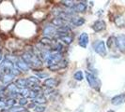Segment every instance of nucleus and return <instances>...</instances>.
Instances as JSON below:
<instances>
[{
  "label": "nucleus",
  "instance_id": "1",
  "mask_svg": "<svg viewBox=\"0 0 125 112\" xmlns=\"http://www.w3.org/2000/svg\"><path fill=\"white\" fill-rule=\"evenodd\" d=\"M22 59L29 67H40L42 65V62L38 56L32 54L30 52H25L22 57Z\"/></svg>",
  "mask_w": 125,
  "mask_h": 112
},
{
  "label": "nucleus",
  "instance_id": "2",
  "mask_svg": "<svg viewBox=\"0 0 125 112\" xmlns=\"http://www.w3.org/2000/svg\"><path fill=\"white\" fill-rule=\"evenodd\" d=\"M86 78H87V80H88L89 86L91 88H93L95 90L99 91L101 88V81L94 76L93 74L89 73L88 71L86 72Z\"/></svg>",
  "mask_w": 125,
  "mask_h": 112
},
{
  "label": "nucleus",
  "instance_id": "3",
  "mask_svg": "<svg viewBox=\"0 0 125 112\" xmlns=\"http://www.w3.org/2000/svg\"><path fill=\"white\" fill-rule=\"evenodd\" d=\"M93 49L101 56L106 55V48H105V44L104 41H96L93 44Z\"/></svg>",
  "mask_w": 125,
  "mask_h": 112
},
{
  "label": "nucleus",
  "instance_id": "4",
  "mask_svg": "<svg viewBox=\"0 0 125 112\" xmlns=\"http://www.w3.org/2000/svg\"><path fill=\"white\" fill-rule=\"evenodd\" d=\"M116 45L120 51L125 52V35H119V37H117Z\"/></svg>",
  "mask_w": 125,
  "mask_h": 112
},
{
  "label": "nucleus",
  "instance_id": "5",
  "mask_svg": "<svg viewBox=\"0 0 125 112\" xmlns=\"http://www.w3.org/2000/svg\"><path fill=\"white\" fill-rule=\"evenodd\" d=\"M67 61L66 60H62L60 62L56 63L53 65H50L48 66V68L52 70V71H57V70H60V69H64L65 67H67Z\"/></svg>",
  "mask_w": 125,
  "mask_h": 112
},
{
  "label": "nucleus",
  "instance_id": "6",
  "mask_svg": "<svg viewBox=\"0 0 125 112\" xmlns=\"http://www.w3.org/2000/svg\"><path fill=\"white\" fill-rule=\"evenodd\" d=\"M105 27H106V26H105V23H104L103 20H99V21L95 22L94 24L92 25V28L94 29V31L95 32L103 31V30L105 29Z\"/></svg>",
  "mask_w": 125,
  "mask_h": 112
},
{
  "label": "nucleus",
  "instance_id": "7",
  "mask_svg": "<svg viewBox=\"0 0 125 112\" xmlns=\"http://www.w3.org/2000/svg\"><path fill=\"white\" fill-rule=\"evenodd\" d=\"M88 43V36L87 33H83L79 37V45L83 48H87Z\"/></svg>",
  "mask_w": 125,
  "mask_h": 112
},
{
  "label": "nucleus",
  "instance_id": "8",
  "mask_svg": "<svg viewBox=\"0 0 125 112\" xmlns=\"http://www.w3.org/2000/svg\"><path fill=\"white\" fill-rule=\"evenodd\" d=\"M124 98H125V94H119V95H117V96H115V97H113L112 100H111V103H112L113 105H115V106H119L120 105L123 101H124Z\"/></svg>",
  "mask_w": 125,
  "mask_h": 112
},
{
  "label": "nucleus",
  "instance_id": "9",
  "mask_svg": "<svg viewBox=\"0 0 125 112\" xmlns=\"http://www.w3.org/2000/svg\"><path fill=\"white\" fill-rule=\"evenodd\" d=\"M52 24L54 25H56V26H58L59 28H61V27H66V26H67V22L62 20L61 18H59V17L54 19V20L52 21Z\"/></svg>",
  "mask_w": 125,
  "mask_h": 112
},
{
  "label": "nucleus",
  "instance_id": "10",
  "mask_svg": "<svg viewBox=\"0 0 125 112\" xmlns=\"http://www.w3.org/2000/svg\"><path fill=\"white\" fill-rule=\"evenodd\" d=\"M73 9L75 10L76 12H85L87 9V5L85 2H80L78 4H75V6L73 8Z\"/></svg>",
  "mask_w": 125,
  "mask_h": 112
},
{
  "label": "nucleus",
  "instance_id": "11",
  "mask_svg": "<svg viewBox=\"0 0 125 112\" xmlns=\"http://www.w3.org/2000/svg\"><path fill=\"white\" fill-rule=\"evenodd\" d=\"M56 33V28H55L53 25H47V26L45 27V29H44L43 35L49 37V36H54Z\"/></svg>",
  "mask_w": 125,
  "mask_h": 112
},
{
  "label": "nucleus",
  "instance_id": "12",
  "mask_svg": "<svg viewBox=\"0 0 125 112\" xmlns=\"http://www.w3.org/2000/svg\"><path fill=\"white\" fill-rule=\"evenodd\" d=\"M16 66H17V68L19 70H22V71H27L28 68H29V66L25 64V62L22 59V60H18L17 62H16Z\"/></svg>",
  "mask_w": 125,
  "mask_h": 112
},
{
  "label": "nucleus",
  "instance_id": "13",
  "mask_svg": "<svg viewBox=\"0 0 125 112\" xmlns=\"http://www.w3.org/2000/svg\"><path fill=\"white\" fill-rule=\"evenodd\" d=\"M15 85H16V87L19 88V89L27 88V80H25V79H19V80H17L16 82H15Z\"/></svg>",
  "mask_w": 125,
  "mask_h": 112
},
{
  "label": "nucleus",
  "instance_id": "14",
  "mask_svg": "<svg viewBox=\"0 0 125 112\" xmlns=\"http://www.w3.org/2000/svg\"><path fill=\"white\" fill-rule=\"evenodd\" d=\"M57 84H58V81L56 79H47L46 80H44V85L48 88L56 87Z\"/></svg>",
  "mask_w": 125,
  "mask_h": 112
},
{
  "label": "nucleus",
  "instance_id": "15",
  "mask_svg": "<svg viewBox=\"0 0 125 112\" xmlns=\"http://www.w3.org/2000/svg\"><path fill=\"white\" fill-rule=\"evenodd\" d=\"M85 20L81 17H73L72 19V24L74 26H80V25L84 24Z\"/></svg>",
  "mask_w": 125,
  "mask_h": 112
},
{
  "label": "nucleus",
  "instance_id": "16",
  "mask_svg": "<svg viewBox=\"0 0 125 112\" xmlns=\"http://www.w3.org/2000/svg\"><path fill=\"white\" fill-rule=\"evenodd\" d=\"M115 24H117V26L119 27H123L125 25V20L122 16H118L115 19Z\"/></svg>",
  "mask_w": 125,
  "mask_h": 112
},
{
  "label": "nucleus",
  "instance_id": "17",
  "mask_svg": "<svg viewBox=\"0 0 125 112\" xmlns=\"http://www.w3.org/2000/svg\"><path fill=\"white\" fill-rule=\"evenodd\" d=\"M13 77L12 75H10V74H4L3 76V79H2V80H3V83L4 84H9L10 81L12 80Z\"/></svg>",
  "mask_w": 125,
  "mask_h": 112
},
{
  "label": "nucleus",
  "instance_id": "18",
  "mask_svg": "<svg viewBox=\"0 0 125 112\" xmlns=\"http://www.w3.org/2000/svg\"><path fill=\"white\" fill-rule=\"evenodd\" d=\"M46 102V98L44 97V95H38L37 97L35 98V101H34V103H36V104H44Z\"/></svg>",
  "mask_w": 125,
  "mask_h": 112
},
{
  "label": "nucleus",
  "instance_id": "19",
  "mask_svg": "<svg viewBox=\"0 0 125 112\" xmlns=\"http://www.w3.org/2000/svg\"><path fill=\"white\" fill-rule=\"evenodd\" d=\"M15 104V100L13 98H10V99H6V107L5 109H7V107H12Z\"/></svg>",
  "mask_w": 125,
  "mask_h": 112
},
{
  "label": "nucleus",
  "instance_id": "20",
  "mask_svg": "<svg viewBox=\"0 0 125 112\" xmlns=\"http://www.w3.org/2000/svg\"><path fill=\"white\" fill-rule=\"evenodd\" d=\"M73 77H74V79L76 80H83V72L82 71H77Z\"/></svg>",
  "mask_w": 125,
  "mask_h": 112
},
{
  "label": "nucleus",
  "instance_id": "21",
  "mask_svg": "<svg viewBox=\"0 0 125 112\" xmlns=\"http://www.w3.org/2000/svg\"><path fill=\"white\" fill-rule=\"evenodd\" d=\"M62 3H64V5H65V6L69 7V8H72L75 6V4H74V2H73V1H63Z\"/></svg>",
  "mask_w": 125,
  "mask_h": 112
},
{
  "label": "nucleus",
  "instance_id": "22",
  "mask_svg": "<svg viewBox=\"0 0 125 112\" xmlns=\"http://www.w3.org/2000/svg\"><path fill=\"white\" fill-rule=\"evenodd\" d=\"M36 75H37L38 77L40 78V79H45V78H47L49 74L48 73H41V72H36Z\"/></svg>",
  "mask_w": 125,
  "mask_h": 112
},
{
  "label": "nucleus",
  "instance_id": "23",
  "mask_svg": "<svg viewBox=\"0 0 125 112\" xmlns=\"http://www.w3.org/2000/svg\"><path fill=\"white\" fill-rule=\"evenodd\" d=\"M35 108H36V109H35L36 112H43L44 110H45V107L42 106H37Z\"/></svg>",
  "mask_w": 125,
  "mask_h": 112
},
{
  "label": "nucleus",
  "instance_id": "24",
  "mask_svg": "<svg viewBox=\"0 0 125 112\" xmlns=\"http://www.w3.org/2000/svg\"><path fill=\"white\" fill-rule=\"evenodd\" d=\"M19 104L21 105V106H25V105H26L27 104V100H26V98H21V99L19 100Z\"/></svg>",
  "mask_w": 125,
  "mask_h": 112
},
{
  "label": "nucleus",
  "instance_id": "25",
  "mask_svg": "<svg viewBox=\"0 0 125 112\" xmlns=\"http://www.w3.org/2000/svg\"><path fill=\"white\" fill-rule=\"evenodd\" d=\"M17 112H19V111H17Z\"/></svg>",
  "mask_w": 125,
  "mask_h": 112
}]
</instances>
